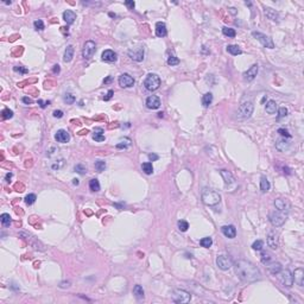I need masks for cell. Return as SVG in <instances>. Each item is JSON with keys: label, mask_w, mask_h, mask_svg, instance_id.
<instances>
[{"label": "cell", "mask_w": 304, "mask_h": 304, "mask_svg": "<svg viewBox=\"0 0 304 304\" xmlns=\"http://www.w3.org/2000/svg\"><path fill=\"white\" fill-rule=\"evenodd\" d=\"M235 273L244 283H254L261 278L258 267L247 260H239L235 264Z\"/></svg>", "instance_id": "1"}, {"label": "cell", "mask_w": 304, "mask_h": 304, "mask_svg": "<svg viewBox=\"0 0 304 304\" xmlns=\"http://www.w3.org/2000/svg\"><path fill=\"white\" fill-rule=\"evenodd\" d=\"M202 201L204 204L209 207H214L216 204L221 202V196L220 194L213 189H203L202 191Z\"/></svg>", "instance_id": "2"}, {"label": "cell", "mask_w": 304, "mask_h": 304, "mask_svg": "<svg viewBox=\"0 0 304 304\" xmlns=\"http://www.w3.org/2000/svg\"><path fill=\"white\" fill-rule=\"evenodd\" d=\"M254 111V105L251 101H246L244 102L242 105H240V107L236 112V118L239 120H246V119H249L251 115L253 114Z\"/></svg>", "instance_id": "3"}, {"label": "cell", "mask_w": 304, "mask_h": 304, "mask_svg": "<svg viewBox=\"0 0 304 304\" xmlns=\"http://www.w3.org/2000/svg\"><path fill=\"white\" fill-rule=\"evenodd\" d=\"M160 86V77L157 74H149L144 80V87L150 92L157 90Z\"/></svg>", "instance_id": "4"}, {"label": "cell", "mask_w": 304, "mask_h": 304, "mask_svg": "<svg viewBox=\"0 0 304 304\" xmlns=\"http://www.w3.org/2000/svg\"><path fill=\"white\" fill-rule=\"evenodd\" d=\"M270 222L272 223L274 227H280L284 225L285 220H286V213L285 211H280V210H274L272 213H270Z\"/></svg>", "instance_id": "5"}, {"label": "cell", "mask_w": 304, "mask_h": 304, "mask_svg": "<svg viewBox=\"0 0 304 304\" xmlns=\"http://www.w3.org/2000/svg\"><path fill=\"white\" fill-rule=\"evenodd\" d=\"M191 299V295L185 290L177 289L172 293V301L175 303H189Z\"/></svg>", "instance_id": "6"}, {"label": "cell", "mask_w": 304, "mask_h": 304, "mask_svg": "<svg viewBox=\"0 0 304 304\" xmlns=\"http://www.w3.org/2000/svg\"><path fill=\"white\" fill-rule=\"evenodd\" d=\"M220 173H221L222 178H223V181H225V184H226V188H228L229 189V191H233L234 190V188L236 187V182H235V178L234 176L229 172V171L227 170H221L220 171Z\"/></svg>", "instance_id": "7"}, {"label": "cell", "mask_w": 304, "mask_h": 304, "mask_svg": "<svg viewBox=\"0 0 304 304\" xmlns=\"http://www.w3.org/2000/svg\"><path fill=\"white\" fill-rule=\"evenodd\" d=\"M216 265H217L219 268L226 271V270H229L233 266V261L228 255L221 254V255H217V258H216Z\"/></svg>", "instance_id": "8"}, {"label": "cell", "mask_w": 304, "mask_h": 304, "mask_svg": "<svg viewBox=\"0 0 304 304\" xmlns=\"http://www.w3.org/2000/svg\"><path fill=\"white\" fill-rule=\"evenodd\" d=\"M252 35H253V37L257 38V39H258L265 48H268V49H273V48H274V43H273L272 38H270L268 36L264 35V33H260V32H253Z\"/></svg>", "instance_id": "9"}, {"label": "cell", "mask_w": 304, "mask_h": 304, "mask_svg": "<svg viewBox=\"0 0 304 304\" xmlns=\"http://www.w3.org/2000/svg\"><path fill=\"white\" fill-rule=\"evenodd\" d=\"M95 51H96V45H95L94 42H93V40H87V42L84 43V46H83V51H82L83 57H84L86 59H89V58L93 57V55L95 54Z\"/></svg>", "instance_id": "10"}, {"label": "cell", "mask_w": 304, "mask_h": 304, "mask_svg": "<svg viewBox=\"0 0 304 304\" xmlns=\"http://www.w3.org/2000/svg\"><path fill=\"white\" fill-rule=\"evenodd\" d=\"M118 83H119V86L122 87V88H131V87H133V84H134V78L130 74L124 73V74H121L119 76Z\"/></svg>", "instance_id": "11"}, {"label": "cell", "mask_w": 304, "mask_h": 304, "mask_svg": "<svg viewBox=\"0 0 304 304\" xmlns=\"http://www.w3.org/2000/svg\"><path fill=\"white\" fill-rule=\"evenodd\" d=\"M127 55L130 56L131 59L135 61V62H141L144 59V49L143 48H133L131 50H128Z\"/></svg>", "instance_id": "12"}, {"label": "cell", "mask_w": 304, "mask_h": 304, "mask_svg": "<svg viewBox=\"0 0 304 304\" xmlns=\"http://www.w3.org/2000/svg\"><path fill=\"white\" fill-rule=\"evenodd\" d=\"M282 272V271H280ZM280 282L284 286H287V287H291L292 284H293V277H292V273L290 270H285L282 272V276H280Z\"/></svg>", "instance_id": "13"}, {"label": "cell", "mask_w": 304, "mask_h": 304, "mask_svg": "<svg viewBox=\"0 0 304 304\" xmlns=\"http://www.w3.org/2000/svg\"><path fill=\"white\" fill-rule=\"evenodd\" d=\"M258 64H253L252 67H249L248 69H247V71H245L244 73V80L245 81H253L254 78H255V76H257V74H258Z\"/></svg>", "instance_id": "14"}, {"label": "cell", "mask_w": 304, "mask_h": 304, "mask_svg": "<svg viewBox=\"0 0 304 304\" xmlns=\"http://www.w3.org/2000/svg\"><path fill=\"white\" fill-rule=\"evenodd\" d=\"M146 107L149 109H157L160 107V99L156 95H151L146 99Z\"/></svg>", "instance_id": "15"}, {"label": "cell", "mask_w": 304, "mask_h": 304, "mask_svg": "<svg viewBox=\"0 0 304 304\" xmlns=\"http://www.w3.org/2000/svg\"><path fill=\"white\" fill-rule=\"evenodd\" d=\"M292 277H293V280H295L296 284L299 285V286H303L304 285V271L302 267H297V268L295 270L293 274H292Z\"/></svg>", "instance_id": "16"}, {"label": "cell", "mask_w": 304, "mask_h": 304, "mask_svg": "<svg viewBox=\"0 0 304 304\" xmlns=\"http://www.w3.org/2000/svg\"><path fill=\"white\" fill-rule=\"evenodd\" d=\"M101 58H102V61H105V62L113 63V62H115V61L118 59V56H116V54H115L113 50H109V49H108V50H105L103 52H102Z\"/></svg>", "instance_id": "17"}, {"label": "cell", "mask_w": 304, "mask_h": 304, "mask_svg": "<svg viewBox=\"0 0 304 304\" xmlns=\"http://www.w3.org/2000/svg\"><path fill=\"white\" fill-rule=\"evenodd\" d=\"M55 139L58 141V143H62V144H65L70 140V135L69 133L67 132L65 130H58L55 134Z\"/></svg>", "instance_id": "18"}, {"label": "cell", "mask_w": 304, "mask_h": 304, "mask_svg": "<svg viewBox=\"0 0 304 304\" xmlns=\"http://www.w3.org/2000/svg\"><path fill=\"white\" fill-rule=\"evenodd\" d=\"M221 232L222 234L225 235V236H227V238H229V239H234L235 235H236V229H235V227L233 225H226V226H223L221 228Z\"/></svg>", "instance_id": "19"}, {"label": "cell", "mask_w": 304, "mask_h": 304, "mask_svg": "<svg viewBox=\"0 0 304 304\" xmlns=\"http://www.w3.org/2000/svg\"><path fill=\"white\" fill-rule=\"evenodd\" d=\"M267 245L268 247H271L272 249L278 248V235L276 234V232H270L267 235Z\"/></svg>", "instance_id": "20"}, {"label": "cell", "mask_w": 304, "mask_h": 304, "mask_svg": "<svg viewBox=\"0 0 304 304\" xmlns=\"http://www.w3.org/2000/svg\"><path fill=\"white\" fill-rule=\"evenodd\" d=\"M274 206H276V208H277V210H280V211H287L289 210V208H290V204H289V202L287 201H285V200H283V198H277L276 201H274Z\"/></svg>", "instance_id": "21"}, {"label": "cell", "mask_w": 304, "mask_h": 304, "mask_svg": "<svg viewBox=\"0 0 304 304\" xmlns=\"http://www.w3.org/2000/svg\"><path fill=\"white\" fill-rule=\"evenodd\" d=\"M168 33V30H166V25H165L163 21H158L156 24V35L158 37H165Z\"/></svg>", "instance_id": "22"}, {"label": "cell", "mask_w": 304, "mask_h": 304, "mask_svg": "<svg viewBox=\"0 0 304 304\" xmlns=\"http://www.w3.org/2000/svg\"><path fill=\"white\" fill-rule=\"evenodd\" d=\"M63 19H64V21H65L67 24H69V25L74 24V21H75V19H76L75 12H73V11H70V10L64 11V12H63Z\"/></svg>", "instance_id": "23"}, {"label": "cell", "mask_w": 304, "mask_h": 304, "mask_svg": "<svg viewBox=\"0 0 304 304\" xmlns=\"http://www.w3.org/2000/svg\"><path fill=\"white\" fill-rule=\"evenodd\" d=\"M74 57V46L73 45H68L65 48V51H64V56H63V61L65 63L70 62Z\"/></svg>", "instance_id": "24"}, {"label": "cell", "mask_w": 304, "mask_h": 304, "mask_svg": "<svg viewBox=\"0 0 304 304\" xmlns=\"http://www.w3.org/2000/svg\"><path fill=\"white\" fill-rule=\"evenodd\" d=\"M265 14L266 17L268 19H271L273 21H278L279 20V14L277 11H274L273 8H270V7H265Z\"/></svg>", "instance_id": "25"}, {"label": "cell", "mask_w": 304, "mask_h": 304, "mask_svg": "<svg viewBox=\"0 0 304 304\" xmlns=\"http://www.w3.org/2000/svg\"><path fill=\"white\" fill-rule=\"evenodd\" d=\"M133 295L137 299H143L144 298V289L143 286L139 284H137L134 287H133Z\"/></svg>", "instance_id": "26"}, {"label": "cell", "mask_w": 304, "mask_h": 304, "mask_svg": "<svg viewBox=\"0 0 304 304\" xmlns=\"http://www.w3.org/2000/svg\"><path fill=\"white\" fill-rule=\"evenodd\" d=\"M267 268H268L270 273H272V274H278V273H280V271H282V264H280V263H273V264H271L270 266H267Z\"/></svg>", "instance_id": "27"}, {"label": "cell", "mask_w": 304, "mask_h": 304, "mask_svg": "<svg viewBox=\"0 0 304 304\" xmlns=\"http://www.w3.org/2000/svg\"><path fill=\"white\" fill-rule=\"evenodd\" d=\"M265 109H266V112H267L268 114H274V113H276V111H277V103H276V101L270 100V101L266 103Z\"/></svg>", "instance_id": "28"}, {"label": "cell", "mask_w": 304, "mask_h": 304, "mask_svg": "<svg viewBox=\"0 0 304 304\" xmlns=\"http://www.w3.org/2000/svg\"><path fill=\"white\" fill-rule=\"evenodd\" d=\"M227 51L230 55H233V56H238V55L242 54V50H241L238 45H227Z\"/></svg>", "instance_id": "29"}, {"label": "cell", "mask_w": 304, "mask_h": 304, "mask_svg": "<svg viewBox=\"0 0 304 304\" xmlns=\"http://www.w3.org/2000/svg\"><path fill=\"white\" fill-rule=\"evenodd\" d=\"M268 189H270V182L267 181V178L265 176H263L260 179V190L263 192H266V191H268Z\"/></svg>", "instance_id": "30"}, {"label": "cell", "mask_w": 304, "mask_h": 304, "mask_svg": "<svg viewBox=\"0 0 304 304\" xmlns=\"http://www.w3.org/2000/svg\"><path fill=\"white\" fill-rule=\"evenodd\" d=\"M289 146H290V144H289L285 139H279L278 141L276 143V147L278 149L279 151H285Z\"/></svg>", "instance_id": "31"}, {"label": "cell", "mask_w": 304, "mask_h": 304, "mask_svg": "<svg viewBox=\"0 0 304 304\" xmlns=\"http://www.w3.org/2000/svg\"><path fill=\"white\" fill-rule=\"evenodd\" d=\"M213 101V94L211 93H206L202 96V105L204 107H208L209 105Z\"/></svg>", "instance_id": "32"}, {"label": "cell", "mask_w": 304, "mask_h": 304, "mask_svg": "<svg viewBox=\"0 0 304 304\" xmlns=\"http://www.w3.org/2000/svg\"><path fill=\"white\" fill-rule=\"evenodd\" d=\"M0 221H1V223H2V226L7 227V226H10V225H11L12 220H11V216H10V214L4 213V214H1V216H0Z\"/></svg>", "instance_id": "33"}, {"label": "cell", "mask_w": 304, "mask_h": 304, "mask_svg": "<svg viewBox=\"0 0 304 304\" xmlns=\"http://www.w3.org/2000/svg\"><path fill=\"white\" fill-rule=\"evenodd\" d=\"M141 169H143V171L145 172L146 175H151L152 172H153V166H152V163H150V162L143 163L141 164Z\"/></svg>", "instance_id": "34"}, {"label": "cell", "mask_w": 304, "mask_h": 304, "mask_svg": "<svg viewBox=\"0 0 304 304\" xmlns=\"http://www.w3.org/2000/svg\"><path fill=\"white\" fill-rule=\"evenodd\" d=\"M89 188H90L92 191H99L100 190V183H99V181L96 178L90 179L89 181Z\"/></svg>", "instance_id": "35"}, {"label": "cell", "mask_w": 304, "mask_h": 304, "mask_svg": "<svg viewBox=\"0 0 304 304\" xmlns=\"http://www.w3.org/2000/svg\"><path fill=\"white\" fill-rule=\"evenodd\" d=\"M222 33H223L225 36H227V37H230V38L235 37V35H236V32H235L234 29H230V27H227V26L222 27Z\"/></svg>", "instance_id": "36"}, {"label": "cell", "mask_w": 304, "mask_h": 304, "mask_svg": "<svg viewBox=\"0 0 304 304\" xmlns=\"http://www.w3.org/2000/svg\"><path fill=\"white\" fill-rule=\"evenodd\" d=\"M200 245L202 247H204V248H209V247L213 245V239L211 238H209V236H207V238H203V239H201L200 240Z\"/></svg>", "instance_id": "37"}, {"label": "cell", "mask_w": 304, "mask_h": 304, "mask_svg": "<svg viewBox=\"0 0 304 304\" xmlns=\"http://www.w3.org/2000/svg\"><path fill=\"white\" fill-rule=\"evenodd\" d=\"M94 166H95V170L97 171V172H102V171H105V169H106V163L103 160H96Z\"/></svg>", "instance_id": "38"}, {"label": "cell", "mask_w": 304, "mask_h": 304, "mask_svg": "<svg viewBox=\"0 0 304 304\" xmlns=\"http://www.w3.org/2000/svg\"><path fill=\"white\" fill-rule=\"evenodd\" d=\"M130 145H131V139L125 138L124 140H121L119 144H116V149H127Z\"/></svg>", "instance_id": "39"}, {"label": "cell", "mask_w": 304, "mask_h": 304, "mask_svg": "<svg viewBox=\"0 0 304 304\" xmlns=\"http://www.w3.org/2000/svg\"><path fill=\"white\" fill-rule=\"evenodd\" d=\"M189 228V223L185 221V220H179L178 221V229L181 232H187Z\"/></svg>", "instance_id": "40"}, {"label": "cell", "mask_w": 304, "mask_h": 304, "mask_svg": "<svg viewBox=\"0 0 304 304\" xmlns=\"http://www.w3.org/2000/svg\"><path fill=\"white\" fill-rule=\"evenodd\" d=\"M1 116H2V119H4V120L11 119V118L13 116V112L11 111V109H8V108H5V109L1 112Z\"/></svg>", "instance_id": "41"}, {"label": "cell", "mask_w": 304, "mask_h": 304, "mask_svg": "<svg viewBox=\"0 0 304 304\" xmlns=\"http://www.w3.org/2000/svg\"><path fill=\"white\" fill-rule=\"evenodd\" d=\"M36 200H37V197H36L35 194H29L25 197V203L27 206H31V204H33V203L36 202Z\"/></svg>", "instance_id": "42"}, {"label": "cell", "mask_w": 304, "mask_h": 304, "mask_svg": "<svg viewBox=\"0 0 304 304\" xmlns=\"http://www.w3.org/2000/svg\"><path fill=\"white\" fill-rule=\"evenodd\" d=\"M74 170H75V172L80 173V175H86V172H87V169H86V166H84V165H82V164L75 165Z\"/></svg>", "instance_id": "43"}, {"label": "cell", "mask_w": 304, "mask_h": 304, "mask_svg": "<svg viewBox=\"0 0 304 304\" xmlns=\"http://www.w3.org/2000/svg\"><path fill=\"white\" fill-rule=\"evenodd\" d=\"M263 247H264V242L261 240H257L253 242V245H252V248H253L254 251H261L263 249Z\"/></svg>", "instance_id": "44"}, {"label": "cell", "mask_w": 304, "mask_h": 304, "mask_svg": "<svg viewBox=\"0 0 304 304\" xmlns=\"http://www.w3.org/2000/svg\"><path fill=\"white\" fill-rule=\"evenodd\" d=\"M75 100H76L75 96H74L73 94H69V93H68V94L64 95V102H67L68 105H73V103L75 102Z\"/></svg>", "instance_id": "45"}, {"label": "cell", "mask_w": 304, "mask_h": 304, "mask_svg": "<svg viewBox=\"0 0 304 304\" xmlns=\"http://www.w3.org/2000/svg\"><path fill=\"white\" fill-rule=\"evenodd\" d=\"M33 25H35V29L36 30H39V31H42V30H44V23H43V20H40V19H38V20H35V23H33Z\"/></svg>", "instance_id": "46"}, {"label": "cell", "mask_w": 304, "mask_h": 304, "mask_svg": "<svg viewBox=\"0 0 304 304\" xmlns=\"http://www.w3.org/2000/svg\"><path fill=\"white\" fill-rule=\"evenodd\" d=\"M287 112H289V111H287V108L286 107H280L278 109V116H277V118H278V119L285 118V116L287 115Z\"/></svg>", "instance_id": "47"}, {"label": "cell", "mask_w": 304, "mask_h": 304, "mask_svg": "<svg viewBox=\"0 0 304 304\" xmlns=\"http://www.w3.org/2000/svg\"><path fill=\"white\" fill-rule=\"evenodd\" d=\"M260 260H261L263 264H267V263L271 260V255H270V253H267V252H263V253H261V258H260Z\"/></svg>", "instance_id": "48"}, {"label": "cell", "mask_w": 304, "mask_h": 304, "mask_svg": "<svg viewBox=\"0 0 304 304\" xmlns=\"http://www.w3.org/2000/svg\"><path fill=\"white\" fill-rule=\"evenodd\" d=\"M179 63V59L176 56H170L168 58V64L169 65H177Z\"/></svg>", "instance_id": "49"}, {"label": "cell", "mask_w": 304, "mask_h": 304, "mask_svg": "<svg viewBox=\"0 0 304 304\" xmlns=\"http://www.w3.org/2000/svg\"><path fill=\"white\" fill-rule=\"evenodd\" d=\"M278 133L280 134V135L285 137V138H291V134L289 133V131H287V130H285V128H279Z\"/></svg>", "instance_id": "50"}, {"label": "cell", "mask_w": 304, "mask_h": 304, "mask_svg": "<svg viewBox=\"0 0 304 304\" xmlns=\"http://www.w3.org/2000/svg\"><path fill=\"white\" fill-rule=\"evenodd\" d=\"M13 70H14L16 73H20V74H26V73L29 71L26 68L21 67V65H17V67H14V68H13Z\"/></svg>", "instance_id": "51"}, {"label": "cell", "mask_w": 304, "mask_h": 304, "mask_svg": "<svg viewBox=\"0 0 304 304\" xmlns=\"http://www.w3.org/2000/svg\"><path fill=\"white\" fill-rule=\"evenodd\" d=\"M52 115H54V118H57V119H61V118L63 116V112H62L61 109H56V111H54V113H52Z\"/></svg>", "instance_id": "52"}, {"label": "cell", "mask_w": 304, "mask_h": 304, "mask_svg": "<svg viewBox=\"0 0 304 304\" xmlns=\"http://www.w3.org/2000/svg\"><path fill=\"white\" fill-rule=\"evenodd\" d=\"M93 139H94L95 141H103L106 138H105L103 134H94V135H93Z\"/></svg>", "instance_id": "53"}, {"label": "cell", "mask_w": 304, "mask_h": 304, "mask_svg": "<svg viewBox=\"0 0 304 304\" xmlns=\"http://www.w3.org/2000/svg\"><path fill=\"white\" fill-rule=\"evenodd\" d=\"M113 94H114V92L111 89V90H108V93L106 94V96H103V100L105 101H108V100H111L112 99V96H113Z\"/></svg>", "instance_id": "54"}, {"label": "cell", "mask_w": 304, "mask_h": 304, "mask_svg": "<svg viewBox=\"0 0 304 304\" xmlns=\"http://www.w3.org/2000/svg\"><path fill=\"white\" fill-rule=\"evenodd\" d=\"M38 105L40 108H45L46 106L50 105V101H43V100H38Z\"/></svg>", "instance_id": "55"}, {"label": "cell", "mask_w": 304, "mask_h": 304, "mask_svg": "<svg viewBox=\"0 0 304 304\" xmlns=\"http://www.w3.org/2000/svg\"><path fill=\"white\" fill-rule=\"evenodd\" d=\"M125 5H126L130 10H133L134 6H135V2H134V1H125Z\"/></svg>", "instance_id": "56"}, {"label": "cell", "mask_w": 304, "mask_h": 304, "mask_svg": "<svg viewBox=\"0 0 304 304\" xmlns=\"http://www.w3.org/2000/svg\"><path fill=\"white\" fill-rule=\"evenodd\" d=\"M159 157H158V154H156V153H150L149 154V159L151 160V162H153V160H157Z\"/></svg>", "instance_id": "57"}, {"label": "cell", "mask_w": 304, "mask_h": 304, "mask_svg": "<svg viewBox=\"0 0 304 304\" xmlns=\"http://www.w3.org/2000/svg\"><path fill=\"white\" fill-rule=\"evenodd\" d=\"M21 101L24 102V103H26V105H31L32 103V100L30 99V97H27V96H24V97L21 99Z\"/></svg>", "instance_id": "58"}, {"label": "cell", "mask_w": 304, "mask_h": 304, "mask_svg": "<svg viewBox=\"0 0 304 304\" xmlns=\"http://www.w3.org/2000/svg\"><path fill=\"white\" fill-rule=\"evenodd\" d=\"M102 133H103V130L101 127H96L94 130V134H102Z\"/></svg>", "instance_id": "59"}, {"label": "cell", "mask_w": 304, "mask_h": 304, "mask_svg": "<svg viewBox=\"0 0 304 304\" xmlns=\"http://www.w3.org/2000/svg\"><path fill=\"white\" fill-rule=\"evenodd\" d=\"M52 71H54L55 74H58V73H59V65H58V64L54 65V69H52Z\"/></svg>", "instance_id": "60"}, {"label": "cell", "mask_w": 304, "mask_h": 304, "mask_svg": "<svg viewBox=\"0 0 304 304\" xmlns=\"http://www.w3.org/2000/svg\"><path fill=\"white\" fill-rule=\"evenodd\" d=\"M16 189H18V190H17V191H23V189H24V187H23L21 184L17 183V184H16Z\"/></svg>", "instance_id": "61"}, {"label": "cell", "mask_w": 304, "mask_h": 304, "mask_svg": "<svg viewBox=\"0 0 304 304\" xmlns=\"http://www.w3.org/2000/svg\"><path fill=\"white\" fill-rule=\"evenodd\" d=\"M12 178V173L11 172H8V173H6V177H5V179H6L7 182H10V179Z\"/></svg>", "instance_id": "62"}, {"label": "cell", "mask_w": 304, "mask_h": 304, "mask_svg": "<svg viewBox=\"0 0 304 304\" xmlns=\"http://www.w3.org/2000/svg\"><path fill=\"white\" fill-rule=\"evenodd\" d=\"M78 183H80V182H78V179H76V178H74V179H73V184H74V185H78Z\"/></svg>", "instance_id": "63"}, {"label": "cell", "mask_w": 304, "mask_h": 304, "mask_svg": "<svg viewBox=\"0 0 304 304\" xmlns=\"http://www.w3.org/2000/svg\"><path fill=\"white\" fill-rule=\"evenodd\" d=\"M111 80H112V77H111V76H108L106 80H103V82H105V83H108V82H111Z\"/></svg>", "instance_id": "64"}]
</instances>
